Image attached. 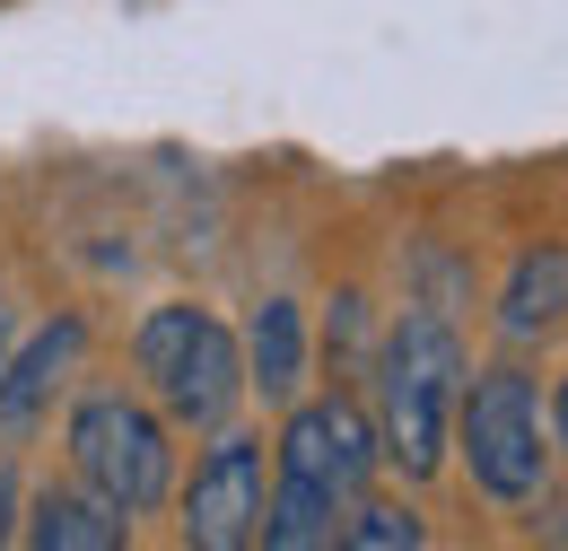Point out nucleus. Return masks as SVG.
<instances>
[{
	"instance_id": "nucleus-1",
	"label": "nucleus",
	"mask_w": 568,
	"mask_h": 551,
	"mask_svg": "<svg viewBox=\"0 0 568 551\" xmlns=\"http://www.w3.org/2000/svg\"><path fill=\"white\" fill-rule=\"evenodd\" d=\"M376 482V429L351 394H315L281 420V447H272V508H263V551H324L342 543V517Z\"/></svg>"
},
{
	"instance_id": "nucleus-2",
	"label": "nucleus",
	"mask_w": 568,
	"mask_h": 551,
	"mask_svg": "<svg viewBox=\"0 0 568 551\" xmlns=\"http://www.w3.org/2000/svg\"><path fill=\"white\" fill-rule=\"evenodd\" d=\"M376 464H394L403 482H428L446 464L455 438V394H464V342L437 307H403L376 342Z\"/></svg>"
},
{
	"instance_id": "nucleus-3",
	"label": "nucleus",
	"mask_w": 568,
	"mask_h": 551,
	"mask_svg": "<svg viewBox=\"0 0 568 551\" xmlns=\"http://www.w3.org/2000/svg\"><path fill=\"white\" fill-rule=\"evenodd\" d=\"M132 368H141L149 403L175 420V429H227L245 403V342L219 324L211 307L175 298V307H149L141 333H132Z\"/></svg>"
},
{
	"instance_id": "nucleus-4",
	"label": "nucleus",
	"mask_w": 568,
	"mask_h": 551,
	"mask_svg": "<svg viewBox=\"0 0 568 551\" xmlns=\"http://www.w3.org/2000/svg\"><path fill=\"white\" fill-rule=\"evenodd\" d=\"M446 447H464V473L481 499L498 508H534L542 490H551V438H542V394H534V377L507 359V368H481V377H464V394H455V438Z\"/></svg>"
},
{
	"instance_id": "nucleus-5",
	"label": "nucleus",
	"mask_w": 568,
	"mask_h": 551,
	"mask_svg": "<svg viewBox=\"0 0 568 551\" xmlns=\"http://www.w3.org/2000/svg\"><path fill=\"white\" fill-rule=\"evenodd\" d=\"M71 473L105 508L149 517L175 490V420L141 394H123V385H88L71 403Z\"/></svg>"
},
{
	"instance_id": "nucleus-6",
	"label": "nucleus",
	"mask_w": 568,
	"mask_h": 551,
	"mask_svg": "<svg viewBox=\"0 0 568 551\" xmlns=\"http://www.w3.org/2000/svg\"><path fill=\"white\" fill-rule=\"evenodd\" d=\"M263 508H272L263 438H245V429H211V455H202L193 482H184V543H193V551H254Z\"/></svg>"
},
{
	"instance_id": "nucleus-7",
	"label": "nucleus",
	"mask_w": 568,
	"mask_h": 551,
	"mask_svg": "<svg viewBox=\"0 0 568 551\" xmlns=\"http://www.w3.org/2000/svg\"><path fill=\"white\" fill-rule=\"evenodd\" d=\"M79 359H88V315H53L44 333H27L18 359H0V438L9 447H27L44 412L62 403V385L79 377Z\"/></svg>"
},
{
	"instance_id": "nucleus-8",
	"label": "nucleus",
	"mask_w": 568,
	"mask_h": 551,
	"mask_svg": "<svg viewBox=\"0 0 568 551\" xmlns=\"http://www.w3.org/2000/svg\"><path fill=\"white\" fill-rule=\"evenodd\" d=\"M560 324H568V237H551V246L516 254V272L498 289V333L516 350H534V342H551Z\"/></svg>"
},
{
	"instance_id": "nucleus-9",
	"label": "nucleus",
	"mask_w": 568,
	"mask_h": 551,
	"mask_svg": "<svg viewBox=\"0 0 568 551\" xmlns=\"http://www.w3.org/2000/svg\"><path fill=\"white\" fill-rule=\"evenodd\" d=\"M27 543L36 551H114V543H132V517L105 508L88 482L79 490H36V499H27Z\"/></svg>"
},
{
	"instance_id": "nucleus-10",
	"label": "nucleus",
	"mask_w": 568,
	"mask_h": 551,
	"mask_svg": "<svg viewBox=\"0 0 568 551\" xmlns=\"http://www.w3.org/2000/svg\"><path fill=\"white\" fill-rule=\"evenodd\" d=\"M297 385H306V315H297V298H263L254 333H245V394L297 403Z\"/></svg>"
},
{
	"instance_id": "nucleus-11",
	"label": "nucleus",
	"mask_w": 568,
	"mask_h": 551,
	"mask_svg": "<svg viewBox=\"0 0 568 551\" xmlns=\"http://www.w3.org/2000/svg\"><path fill=\"white\" fill-rule=\"evenodd\" d=\"M342 543L351 551H412V543H428V525L412 508H394V499H358L342 517Z\"/></svg>"
},
{
	"instance_id": "nucleus-12",
	"label": "nucleus",
	"mask_w": 568,
	"mask_h": 551,
	"mask_svg": "<svg viewBox=\"0 0 568 551\" xmlns=\"http://www.w3.org/2000/svg\"><path fill=\"white\" fill-rule=\"evenodd\" d=\"M551 438L568 447V377H560V394H551Z\"/></svg>"
},
{
	"instance_id": "nucleus-13",
	"label": "nucleus",
	"mask_w": 568,
	"mask_h": 551,
	"mask_svg": "<svg viewBox=\"0 0 568 551\" xmlns=\"http://www.w3.org/2000/svg\"><path fill=\"white\" fill-rule=\"evenodd\" d=\"M0 359H9V298H0Z\"/></svg>"
}]
</instances>
